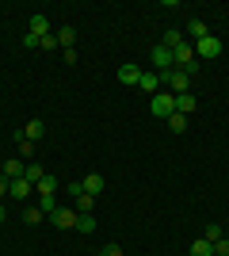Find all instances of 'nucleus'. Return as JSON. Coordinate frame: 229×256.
Instances as JSON below:
<instances>
[{"mask_svg":"<svg viewBox=\"0 0 229 256\" xmlns=\"http://www.w3.org/2000/svg\"><path fill=\"white\" fill-rule=\"evenodd\" d=\"M80 188H84L88 195H99V192H103V176H99V172H88V176H84V184H80Z\"/></svg>","mask_w":229,"mask_h":256,"instance_id":"obj_11","label":"nucleus"},{"mask_svg":"<svg viewBox=\"0 0 229 256\" xmlns=\"http://www.w3.org/2000/svg\"><path fill=\"white\" fill-rule=\"evenodd\" d=\"M76 31L73 27H61V31H57V46H61V50H76Z\"/></svg>","mask_w":229,"mask_h":256,"instance_id":"obj_13","label":"nucleus"},{"mask_svg":"<svg viewBox=\"0 0 229 256\" xmlns=\"http://www.w3.org/2000/svg\"><path fill=\"white\" fill-rule=\"evenodd\" d=\"M207 241H222V226H207Z\"/></svg>","mask_w":229,"mask_h":256,"instance_id":"obj_25","label":"nucleus"},{"mask_svg":"<svg viewBox=\"0 0 229 256\" xmlns=\"http://www.w3.org/2000/svg\"><path fill=\"white\" fill-rule=\"evenodd\" d=\"M119 80H122V84H138V80H142V69H138V65H122Z\"/></svg>","mask_w":229,"mask_h":256,"instance_id":"obj_12","label":"nucleus"},{"mask_svg":"<svg viewBox=\"0 0 229 256\" xmlns=\"http://www.w3.org/2000/svg\"><path fill=\"white\" fill-rule=\"evenodd\" d=\"M42 134H46V122H42V118H31V122L19 130V138H27V142H38Z\"/></svg>","mask_w":229,"mask_h":256,"instance_id":"obj_8","label":"nucleus"},{"mask_svg":"<svg viewBox=\"0 0 229 256\" xmlns=\"http://www.w3.org/2000/svg\"><path fill=\"white\" fill-rule=\"evenodd\" d=\"M180 42H184V34H180V31H168V34H164V46H168V50H176Z\"/></svg>","mask_w":229,"mask_h":256,"instance_id":"obj_22","label":"nucleus"},{"mask_svg":"<svg viewBox=\"0 0 229 256\" xmlns=\"http://www.w3.org/2000/svg\"><path fill=\"white\" fill-rule=\"evenodd\" d=\"M0 164H4V160H0Z\"/></svg>","mask_w":229,"mask_h":256,"instance_id":"obj_29","label":"nucleus"},{"mask_svg":"<svg viewBox=\"0 0 229 256\" xmlns=\"http://www.w3.org/2000/svg\"><path fill=\"white\" fill-rule=\"evenodd\" d=\"M222 50H226V46H222L214 34H207V38H199V42H195V58H199V62H214V58H222Z\"/></svg>","mask_w":229,"mask_h":256,"instance_id":"obj_2","label":"nucleus"},{"mask_svg":"<svg viewBox=\"0 0 229 256\" xmlns=\"http://www.w3.org/2000/svg\"><path fill=\"white\" fill-rule=\"evenodd\" d=\"M11 192V180H8V176H0V195H8Z\"/></svg>","mask_w":229,"mask_h":256,"instance_id":"obj_27","label":"nucleus"},{"mask_svg":"<svg viewBox=\"0 0 229 256\" xmlns=\"http://www.w3.org/2000/svg\"><path fill=\"white\" fill-rule=\"evenodd\" d=\"M42 218H46V214L38 210V206H27V210H23V222H27V226H38Z\"/></svg>","mask_w":229,"mask_h":256,"instance_id":"obj_19","label":"nucleus"},{"mask_svg":"<svg viewBox=\"0 0 229 256\" xmlns=\"http://www.w3.org/2000/svg\"><path fill=\"white\" fill-rule=\"evenodd\" d=\"M153 65H157L161 73H168V69H176V54L168 50L164 42H157V46H153Z\"/></svg>","mask_w":229,"mask_h":256,"instance_id":"obj_4","label":"nucleus"},{"mask_svg":"<svg viewBox=\"0 0 229 256\" xmlns=\"http://www.w3.org/2000/svg\"><path fill=\"white\" fill-rule=\"evenodd\" d=\"M38 46H42V50H54V46H57V34H46V38H38Z\"/></svg>","mask_w":229,"mask_h":256,"instance_id":"obj_24","label":"nucleus"},{"mask_svg":"<svg viewBox=\"0 0 229 256\" xmlns=\"http://www.w3.org/2000/svg\"><path fill=\"white\" fill-rule=\"evenodd\" d=\"M99 256H126L119 245H107V248H99Z\"/></svg>","mask_w":229,"mask_h":256,"instance_id":"obj_26","label":"nucleus"},{"mask_svg":"<svg viewBox=\"0 0 229 256\" xmlns=\"http://www.w3.org/2000/svg\"><path fill=\"white\" fill-rule=\"evenodd\" d=\"M214 256H229V241L222 237V241H214Z\"/></svg>","mask_w":229,"mask_h":256,"instance_id":"obj_23","label":"nucleus"},{"mask_svg":"<svg viewBox=\"0 0 229 256\" xmlns=\"http://www.w3.org/2000/svg\"><path fill=\"white\" fill-rule=\"evenodd\" d=\"M76 230H80V234H96L99 226H96V218H92V214H80V218H76Z\"/></svg>","mask_w":229,"mask_h":256,"instance_id":"obj_17","label":"nucleus"},{"mask_svg":"<svg viewBox=\"0 0 229 256\" xmlns=\"http://www.w3.org/2000/svg\"><path fill=\"white\" fill-rule=\"evenodd\" d=\"M15 146H19V160H31V157H34V142H27V138H19V134H15Z\"/></svg>","mask_w":229,"mask_h":256,"instance_id":"obj_18","label":"nucleus"},{"mask_svg":"<svg viewBox=\"0 0 229 256\" xmlns=\"http://www.w3.org/2000/svg\"><path fill=\"white\" fill-rule=\"evenodd\" d=\"M168 126H172L176 134H180V130H187V115H176V111H172V115H168Z\"/></svg>","mask_w":229,"mask_h":256,"instance_id":"obj_21","label":"nucleus"},{"mask_svg":"<svg viewBox=\"0 0 229 256\" xmlns=\"http://www.w3.org/2000/svg\"><path fill=\"white\" fill-rule=\"evenodd\" d=\"M54 192H57V180H54V176H42V180L34 184V195H54Z\"/></svg>","mask_w":229,"mask_h":256,"instance_id":"obj_15","label":"nucleus"},{"mask_svg":"<svg viewBox=\"0 0 229 256\" xmlns=\"http://www.w3.org/2000/svg\"><path fill=\"white\" fill-rule=\"evenodd\" d=\"M27 31H31L34 38H46V34H54V31H50V20H46L42 12H34V16H31V27H27Z\"/></svg>","mask_w":229,"mask_h":256,"instance_id":"obj_6","label":"nucleus"},{"mask_svg":"<svg viewBox=\"0 0 229 256\" xmlns=\"http://www.w3.org/2000/svg\"><path fill=\"white\" fill-rule=\"evenodd\" d=\"M199 107V100L191 96V92H184V96H176V115H191Z\"/></svg>","mask_w":229,"mask_h":256,"instance_id":"obj_9","label":"nucleus"},{"mask_svg":"<svg viewBox=\"0 0 229 256\" xmlns=\"http://www.w3.org/2000/svg\"><path fill=\"white\" fill-rule=\"evenodd\" d=\"M138 88H142L145 96H157V92H161V73H142V80H138Z\"/></svg>","mask_w":229,"mask_h":256,"instance_id":"obj_7","label":"nucleus"},{"mask_svg":"<svg viewBox=\"0 0 229 256\" xmlns=\"http://www.w3.org/2000/svg\"><path fill=\"white\" fill-rule=\"evenodd\" d=\"M149 111H153L157 118H168V115L176 111V96L168 92V88H161L157 96H149Z\"/></svg>","mask_w":229,"mask_h":256,"instance_id":"obj_1","label":"nucleus"},{"mask_svg":"<svg viewBox=\"0 0 229 256\" xmlns=\"http://www.w3.org/2000/svg\"><path fill=\"white\" fill-rule=\"evenodd\" d=\"M76 218H80L76 206H57V210L50 214V226H54V230H76Z\"/></svg>","mask_w":229,"mask_h":256,"instance_id":"obj_3","label":"nucleus"},{"mask_svg":"<svg viewBox=\"0 0 229 256\" xmlns=\"http://www.w3.org/2000/svg\"><path fill=\"white\" fill-rule=\"evenodd\" d=\"M23 172H27V164H23L19 157H11L0 164V176H8V180H23Z\"/></svg>","mask_w":229,"mask_h":256,"instance_id":"obj_5","label":"nucleus"},{"mask_svg":"<svg viewBox=\"0 0 229 256\" xmlns=\"http://www.w3.org/2000/svg\"><path fill=\"white\" fill-rule=\"evenodd\" d=\"M4 218H8V214H4V206H0V222H4Z\"/></svg>","mask_w":229,"mask_h":256,"instance_id":"obj_28","label":"nucleus"},{"mask_svg":"<svg viewBox=\"0 0 229 256\" xmlns=\"http://www.w3.org/2000/svg\"><path fill=\"white\" fill-rule=\"evenodd\" d=\"M8 195H15V199H31V195H34V184L31 180H11V192Z\"/></svg>","mask_w":229,"mask_h":256,"instance_id":"obj_10","label":"nucleus"},{"mask_svg":"<svg viewBox=\"0 0 229 256\" xmlns=\"http://www.w3.org/2000/svg\"><path fill=\"white\" fill-rule=\"evenodd\" d=\"M191 256H214V241H207V237L191 241Z\"/></svg>","mask_w":229,"mask_h":256,"instance_id":"obj_14","label":"nucleus"},{"mask_svg":"<svg viewBox=\"0 0 229 256\" xmlns=\"http://www.w3.org/2000/svg\"><path fill=\"white\" fill-rule=\"evenodd\" d=\"M187 34H191V38H195V42H199V38H207V23H203V20H191V23H187Z\"/></svg>","mask_w":229,"mask_h":256,"instance_id":"obj_16","label":"nucleus"},{"mask_svg":"<svg viewBox=\"0 0 229 256\" xmlns=\"http://www.w3.org/2000/svg\"><path fill=\"white\" fill-rule=\"evenodd\" d=\"M46 172H42V164H27V172H23V180H31V184H38Z\"/></svg>","mask_w":229,"mask_h":256,"instance_id":"obj_20","label":"nucleus"}]
</instances>
